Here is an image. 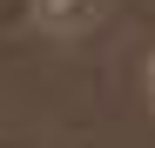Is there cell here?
<instances>
[{"label":"cell","instance_id":"2","mask_svg":"<svg viewBox=\"0 0 155 148\" xmlns=\"http://www.w3.org/2000/svg\"><path fill=\"white\" fill-rule=\"evenodd\" d=\"M142 94H148V108H155V47H148V61H142Z\"/></svg>","mask_w":155,"mask_h":148},{"label":"cell","instance_id":"1","mask_svg":"<svg viewBox=\"0 0 155 148\" xmlns=\"http://www.w3.org/2000/svg\"><path fill=\"white\" fill-rule=\"evenodd\" d=\"M108 20V0H34V27L54 40H88Z\"/></svg>","mask_w":155,"mask_h":148}]
</instances>
